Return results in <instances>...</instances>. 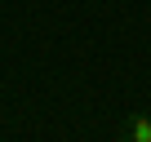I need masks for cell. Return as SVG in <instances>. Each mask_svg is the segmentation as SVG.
Wrapping results in <instances>:
<instances>
[{"label":"cell","mask_w":151,"mask_h":142,"mask_svg":"<svg viewBox=\"0 0 151 142\" xmlns=\"http://www.w3.org/2000/svg\"><path fill=\"white\" fill-rule=\"evenodd\" d=\"M120 142H151V111H147V115H129Z\"/></svg>","instance_id":"obj_1"},{"label":"cell","mask_w":151,"mask_h":142,"mask_svg":"<svg viewBox=\"0 0 151 142\" xmlns=\"http://www.w3.org/2000/svg\"><path fill=\"white\" fill-rule=\"evenodd\" d=\"M0 5H5V0H0Z\"/></svg>","instance_id":"obj_2"}]
</instances>
